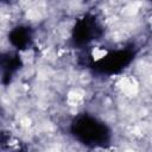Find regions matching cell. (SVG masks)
<instances>
[{"label":"cell","instance_id":"1","mask_svg":"<svg viewBox=\"0 0 152 152\" xmlns=\"http://www.w3.org/2000/svg\"><path fill=\"white\" fill-rule=\"evenodd\" d=\"M74 134L84 144H100L108 138L106 126L90 116H80L74 122Z\"/></svg>","mask_w":152,"mask_h":152},{"label":"cell","instance_id":"3","mask_svg":"<svg viewBox=\"0 0 152 152\" xmlns=\"http://www.w3.org/2000/svg\"><path fill=\"white\" fill-rule=\"evenodd\" d=\"M97 31L99 25L96 20L93 18H84L77 23L74 30V38L77 43H88L97 36Z\"/></svg>","mask_w":152,"mask_h":152},{"label":"cell","instance_id":"4","mask_svg":"<svg viewBox=\"0 0 152 152\" xmlns=\"http://www.w3.org/2000/svg\"><path fill=\"white\" fill-rule=\"evenodd\" d=\"M28 39H30L28 38V32L25 31V30H23V28H17L11 34V40L17 46H24V45H26L28 43Z\"/></svg>","mask_w":152,"mask_h":152},{"label":"cell","instance_id":"2","mask_svg":"<svg viewBox=\"0 0 152 152\" xmlns=\"http://www.w3.org/2000/svg\"><path fill=\"white\" fill-rule=\"evenodd\" d=\"M132 59V53L127 52V51H118L114 53H110L108 56H103L97 65L102 71L106 72H115L120 69H122L126 64L129 63V61Z\"/></svg>","mask_w":152,"mask_h":152}]
</instances>
